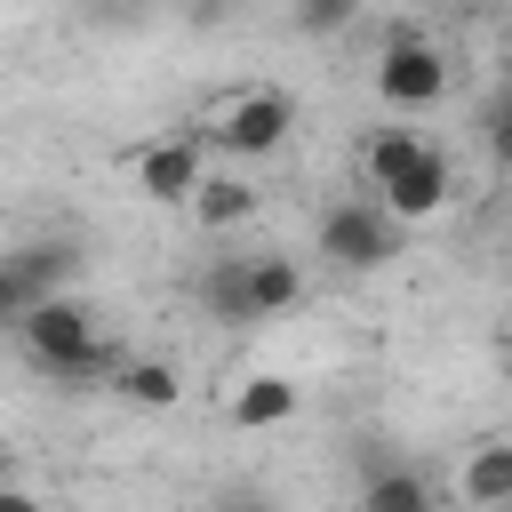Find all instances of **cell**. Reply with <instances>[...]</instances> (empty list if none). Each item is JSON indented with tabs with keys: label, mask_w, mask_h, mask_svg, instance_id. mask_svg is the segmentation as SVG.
Masks as SVG:
<instances>
[{
	"label": "cell",
	"mask_w": 512,
	"mask_h": 512,
	"mask_svg": "<svg viewBox=\"0 0 512 512\" xmlns=\"http://www.w3.org/2000/svg\"><path fill=\"white\" fill-rule=\"evenodd\" d=\"M16 336H24L32 368L56 376V384H72V392L112 384V368H120V352L96 336V312H88L80 296H40V304L16 320Z\"/></svg>",
	"instance_id": "6da1fadb"
},
{
	"label": "cell",
	"mask_w": 512,
	"mask_h": 512,
	"mask_svg": "<svg viewBox=\"0 0 512 512\" xmlns=\"http://www.w3.org/2000/svg\"><path fill=\"white\" fill-rule=\"evenodd\" d=\"M288 128H296V104L280 96V88H240L200 136H208V152H232V160H272L280 144H288Z\"/></svg>",
	"instance_id": "7a4b0ae2"
},
{
	"label": "cell",
	"mask_w": 512,
	"mask_h": 512,
	"mask_svg": "<svg viewBox=\"0 0 512 512\" xmlns=\"http://www.w3.org/2000/svg\"><path fill=\"white\" fill-rule=\"evenodd\" d=\"M400 224L376 208V200H336L328 216H320V256L336 264V272H384L392 256H400Z\"/></svg>",
	"instance_id": "3957f363"
},
{
	"label": "cell",
	"mask_w": 512,
	"mask_h": 512,
	"mask_svg": "<svg viewBox=\"0 0 512 512\" xmlns=\"http://www.w3.org/2000/svg\"><path fill=\"white\" fill-rule=\"evenodd\" d=\"M376 96L392 112H432L448 96V48H432L424 32H392L376 56Z\"/></svg>",
	"instance_id": "277c9868"
},
{
	"label": "cell",
	"mask_w": 512,
	"mask_h": 512,
	"mask_svg": "<svg viewBox=\"0 0 512 512\" xmlns=\"http://www.w3.org/2000/svg\"><path fill=\"white\" fill-rule=\"evenodd\" d=\"M200 176H208V136L200 128H168V136L136 144V192L152 208H184L200 192Z\"/></svg>",
	"instance_id": "5b68a950"
},
{
	"label": "cell",
	"mask_w": 512,
	"mask_h": 512,
	"mask_svg": "<svg viewBox=\"0 0 512 512\" xmlns=\"http://www.w3.org/2000/svg\"><path fill=\"white\" fill-rule=\"evenodd\" d=\"M448 200H456V168H448V152H432V144H424V152H416V160L376 192V208H384L400 232H408V224H424V216H440Z\"/></svg>",
	"instance_id": "8992f818"
},
{
	"label": "cell",
	"mask_w": 512,
	"mask_h": 512,
	"mask_svg": "<svg viewBox=\"0 0 512 512\" xmlns=\"http://www.w3.org/2000/svg\"><path fill=\"white\" fill-rule=\"evenodd\" d=\"M112 392H120L128 408H176V400H184V368L160 360V352H120Z\"/></svg>",
	"instance_id": "52a82bcc"
},
{
	"label": "cell",
	"mask_w": 512,
	"mask_h": 512,
	"mask_svg": "<svg viewBox=\"0 0 512 512\" xmlns=\"http://www.w3.org/2000/svg\"><path fill=\"white\" fill-rule=\"evenodd\" d=\"M296 408H304V392H296L288 376H240L232 400H224V416H232L240 432H272V424H288Z\"/></svg>",
	"instance_id": "ba28073f"
},
{
	"label": "cell",
	"mask_w": 512,
	"mask_h": 512,
	"mask_svg": "<svg viewBox=\"0 0 512 512\" xmlns=\"http://www.w3.org/2000/svg\"><path fill=\"white\" fill-rule=\"evenodd\" d=\"M296 304H304V264L296 256H248V328L280 320Z\"/></svg>",
	"instance_id": "9c48e42d"
},
{
	"label": "cell",
	"mask_w": 512,
	"mask_h": 512,
	"mask_svg": "<svg viewBox=\"0 0 512 512\" xmlns=\"http://www.w3.org/2000/svg\"><path fill=\"white\" fill-rule=\"evenodd\" d=\"M184 208L200 232H240V224H256V184L248 176H200V192Z\"/></svg>",
	"instance_id": "30bf717a"
},
{
	"label": "cell",
	"mask_w": 512,
	"mask_h": 512,
	"mask_svg": "<svg viewBox=\"0 0 512 512\" xmlns=\"http://www.w3.org/2000/svg\"><path fill=\"white\" fill-rule=\"evenodd\" d=\"M360 512H440V488L416 464H376L360 488Z\"/></svg>",
	"instance_id": "8fae6325"
},
{
	"label": "cell",
	"mask_w": 512,
	"mask_h": 512,
	"mask_svg": "<svg viewBox=\"0 0 512 512\" xmlns=\"http://www.w3.org/2000/svg\"><path fill=\"white\" fill-rule=\"evenodd\" d=\"M8 264L32 280V296H72V280H80V248L72 240H24V248H8Z\"/></svg>",
	"instance_id": "7c38bea8"
},
{
	"label": "cell",
	"mask_w": 512,
	"mask_h": 512,
	"mask_svg": "<svg viewBox=\"0 0 512 512\" xmlns=\"http://www.w3.org/2000/svg\"><path fill=\"white\" fill-rule=\"evenodd\" d=\"M200 312L216 328H248V256H216L200 272Z\"/></svg>",
	"instance_id": "4fadbf2b"
},
{
	"label": "cell",
	"mask_w": 512,
	"mask_h": 512,
	"mask_svg": "<svg viewBox=\"0 0 512 512\" xmlns=\"http://www.w3.org/2000/svg\"><path fill=\"white\" fill-rule=\"evenodd\" d=\"M464 496H472L480 512H504V504H512V448H504V440H480V448H472Z\"/></svg>",
	"instance_id": "5bb4252c"
},
{
	"label": "cell",
	"mask_w": 512,
	"mask_h": 512,
	"mask_svg": "<svg viewBox=\"0 0 512 512\" xmlns=\"http://www.w3.org/2000/svg\"><path fill=\"white\" fill-rule=\"evenodd\" d=\"M416 152H424V136H416V128H376V136H368V152H360V160H368V184L384 192Z\"/></svg>",
	"instance_id": "9a60e30c"
},
{
	"label": "cell",
	"mask_w": 512,
	"mask_h": 512,
	"mask_svg": "<svg viewBox=\"0 0 512 512\" xmlns=\"http://www.w3.org/2000/svg\"><path fill=\"white\" fill-rule=\"evenodd\" d=\"M352 16H360V0H296V32H312V40L344 32Z\"/></svg>",
	"instance_id": "2e32d148"
},
{
	"label": "cell",
	"mask_w": 512,
	"mask_h": 512,
	"mask_svg": "<svg viewBox=\"0 0 512 512\" xmlns=\"http://www.w3.org/2000/svg\"><path fill=\"white\" fill-rule=\"evenodd\" d=\"M32 304H40V296H32V280H24V272H16L8 256H0V328H16V320H24Z\"/></svg>",
	"instance_id": "e0dca14e"
},
{
	"label": "cell",
	"mask_w": 512,
	"mask_h": 512,
	"mask_svg": "<svg viewBox=\"0 0 512 512\" xmlns=\"http://www.w3.org/2000/svg\"><path fill=\"white\" fill-rule=\"evenodd\" d=\"M0 512H48L32 488H16V480H0Z\"/></svg>",
	"instance_id": "ac0fdd59"
},
{
	"label": "cell",
	"mask_w": 512,
	"mask_h": 512,
	"mask_svg": "<svg viewBox=\"0 0 512 512\" xmlns=\"http://www.w3.org/2000/svg\"><path fill=\"white\" fill-rule=\"evenodd\" d=\"M224 512H272V504H264V496H248V488H240V496H224Z\"/></svg>",
	"instance_id": "d6986e66"
}]
</instances>
